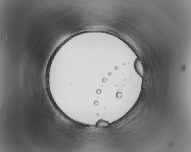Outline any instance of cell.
<instances>
[{"label": "cell", "mask_w": 191, "mask_h": 152, "mask_svg": "<svg viewBox=\"0 0 191 152\" xmlns=\"http://www.w3.org/2000/svg\"><path fill=\"white\" fill-rule=\"evenodd\" d=\"M135 68L138 74L141 76H143V69L141 61L139 59H137L135 62Z\"/></svg>", "instance_id": "1"}]
</instances>
